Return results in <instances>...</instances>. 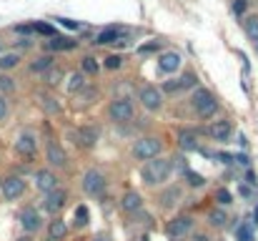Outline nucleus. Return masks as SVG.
<instances>
[{"mask_svg": "<svg viewBox=\"0 0 258 241\" xmlns=\"http://www.w3.org/2000/svg\"><path fill=\"white\" fill-rule=\"evenodd\" d=\"M73 48H78V40H71V38H60V35H55V38H50V40H48V51H50V53H60V51H73Z\"/></svg>", "mask_w": 258, "mask_h": 241, "instance_id": "obj_20", "label": "nucleus"}, {"mask_svg": "<svg viewBox=\"0 0 258 241\" xmlns=\"http://www.w3.org/2000/svg\"><path fill=\"white\" fill-rule=\"evenodd\" d=\"M20 66V53L10 51V53H0V73H8L13 68Z\"/></svg>", "mask_w": 258, "mask_h": 241, "instance_id": "obj_22", "label": "nucleus"}, {"mask_svg": "<svg viewBox=\"0 0 258 241\" xmlns=\"http://www.w3.org/2000/svg\"><path fill=\"white\" fill-rule=\"evenodd\" d=\"M38 98H40V106H43L48 113H60V103H58L53 95H48V93H40Z\"/></svg>", "mask_w": 258, "mask_h": 241, "instance_id": "obj_27", "label": "nucleus"}, {"mask_svg": "<svg viewBox=\"0 0 258 241\" xmlns=\"http://www.w3.org/2000/svg\"><path fill=\"white\" fill-rule=\"evenodd\" d=\"M93 241H110V236H108V234H98Z\"/></svg>", "mask_w": 258, "mask_h": 241, "instance_id": "obj_46", "label": "nucleus"}, {"mask_svg": "<svg viewBox=\"0 0 258 241\" xmlns=\"http://www.w3.org/2000/svg\"><path fill=\"white\" fill-rule=\"evenodd\" d=\"M18 219H20V226H23V231H25V234H35V231L43 226V219H40V214H38L33 206L23 209Z\"/></svg>", "mask_w": 258, "mask_h": 241, "instance_id": "obj_13", "label": "nucleus"}, {"mask_svg": "<svg viewBox=\"0 0 258 241\" xmlns=\"http://www.w3.org/2000/svg\"><path fill=\"white\" fill-rule=\"evenodd\" d=\"M180 93V80H168V83H163V88H161V93Z\"/></svg>", "mask_w": 258, "mask_h": 241, "instance_id": "obj_41", "label": "nucleus"}, {"mask_svg": "<svg viewBox=\"0 0 258 241\" xmlns=\"http://www.w3.org/2000/svg\"><path fill=\"white\" fill-rule=\"evenodd\" d=\"M0 90H3V93L15 90V80L10 78V76H0Z\"/></svg>", "mask_w": 258, "mask_h": 241, "instance_id": "obj_40", "label": "nucleus"}, {"mask_svg": "<svg viewBox=\"0 0 258 241\" xmlns=\"http://www.w3.org/2000/svg\"><path fill=\"white\" fill-rule=\"evenodd\" d=\"M103 66H105V68H108V71H118V68H120V66H123V58H120V56H108V58H105V63H103Z\"/></svg>", "mask_w": 258, "mask_h": 241, "instance_id": "obj_37", "label": "nucleus"}, {"mask_svg": "<svg viewBox=\"0 0 258 241\" xmlns=\"http://www.w3.org/2000/svg\"><path fill=\"white\" fill-rule=\"evenodd\" d=\"M8 118V101L0 95V121H5Z\"/></svg>", "mask_w": 258, "mask_h": 241, "instance_id": "obj_45", "label": "nucleus"}, {"mask_svg": "<svg viewBox=\"0 0 258 241\" xmlns=\"http://www.w3.org/2000/svg\"><path fill=\"white\" fill-rule=\"evenodd\" d=\"M15 154L23 159H33L38 154V138L33 133H20L15 141Z\"/></svg>", "mask_w": 258, "mask_h": 241, "instance_id": "obj_12", "label": "nucleus"}, {"mask_svg": "<svg viewBox=\"0 0 258 241\" xmlns=\"http://www.w3.org/2000/svg\"><path fill=\"white\" fill-rule=\"evenodd\" d=\"M71 138H73V143L81 151H90L98 143V128H93V126H78V128L71 131Z\"/></svg>", "mask_w": 258, "mask_h": 241, "instance_id": "obj_5", "label": "nucleus"}, {"mask_svg": "<svg viewBox=\"0 0 258 241\" xmlns=\"http://www.w3.org/2000/svg\"><path fill=\"white\" fill-rule=\"evenodd\" d=\"M226 221H228V214H226V209H221V206L211 209V214H208V224H211V226H216V229H223V226H226Z\"/></svg>", "mask_w": 258, "mask_h": 241, "instance_id": "obj_25", "label": "nucleus"}, {"mask_svg": "<svg viewBox=\"0 0 258 241\" xmlns=\"http://www.w3.org/2000/svg\"><path fill=\"white\" fill-rule=\"evenodd\" d=\"M123 35H125V28L123 25H108L103 28L100 33H95V45H110V43H123Z\"/></svg>", "mask_w": 258, "mask_h": 241, "instance_id": "obj_10", "label": "nucleus"}, {"mask_svg": "<svg viewBox=\"0 0 258 241\" xmlns=\"http://www.w3.org/2000/svg\"><path fill=\"white\" fill-rule=\"evenodd\" d=\"M60 78H63V68H50V71H45V83L48 85H58L60 83Z\"/></svg>", "mask_w": 258, "mask_h": 241, "instance_id": "obj_36", "label": "nucleus"}, {"mask_svg": "<svg viewBox=\"0 0 258 241\" xmlns=\"http://www.w3.org/2000/svg\"><path fill=\"white\" fill-rule=\"evenodd\" d=\"M243 30H246V35H248L251 40H256L258 38V15H251V18L243 20Z\"/></svg>", "mask_w": 258, "mask_h": 241, "instance_id": "obj_32", "label": "nucleus"}, {"mask_svg": "<svg viewBox=\"0 0 258 241\" xmlns=\"http://www.w3.org/2000/svg\"><path fill=\"white\" fill-rule=\"evenodd\" d=\"M66 201H68V194L63 191V188H55V191H50V194H45V201H43V209L48 211V214H58L63 206H66Z\"/></svg>", "mask_w": 258, "mask_h": 241, "instance_id": "obj_15", "label": "nucleus"}, {"mask_svg": "<svg viewBox=\"0 0 258 241\" xmlns=\"http://www.w3.org/2000/svg\"><path fill=\"white\" fill-rule=\"evenodd\" d=\"M66 234H68V226H66L63 219L50 221V226H48V241H60V239H66Z\"/></svg>", "mask_w": 258, "mask_h": 241, "instance_id": "obj_21", "label": "nucleus"}, {"mask_svg": "<svg viewBox=\"0 0 258 241\" xmlns=\"http://www.w3.org/2000/svg\"><path fill=\"white\" fill-rule=\"evenodd\" d=\"M18 35H35V28H33V23H20V25H15L13 28Z\"/></svg>", "mask_w": 258, "mask_h": 241, "instance_id": "obj_38", "label": "nucleus"}, {"mask_svg": "<svg viewBox=\"0 0 258 241\" xmlns=\"http://www.w3.org/2000/svg\"><path fill=\"white\" fill-rule=\"evenodd\" d=\"M190 231H193V216H188V214H180V216H175V219H171L166 224V236L173 241L183 239Z\"/></svg>", "mask_w": 258, "mask_h": 241, "instance_id": "obj_6", "label": "nucleus"}, {"mask_svg": "<svg viewBox=\"0 0 258 241\" xmlns=\"http://www.w3.org/2000/svg\"><path fill=\"white\" fill-rule=\"evenodd\" d=\"M238 194H241V196H246V199H251V196H253V188H251V186H246V183H241V186H238Z\"/></svg>", "mask_w": 258, "mask_h": 241, "instance_id": "obj_44", "label": "nucleus"}, {"mask_svg": "<svg viewBox=\"0 0 258 241\" xmlns=\"http://www.w3.org/2000/svg\"><path fill=\"white\" fill-rule=\"evenodd\" d=\"M120 209H123L125 214H138V211L143 209L141 194H138V191H125V194L120 196Z\"/></svg>", "mask_w": 258, "mask_h": 241, "instance_id": "obj_17", "label": "nucleus"}, {"mask_svg": "<svg viewBox=\"0 0 258 241\" xmlns=\"http://www.w3.org/2000/svg\"><path fill=\"white\" fill-rule=\"evenodd\" d=\"M0 194H3L5 201L20 199V196L25 194V178H20V176H8V178H3V181H0Z\"/></svg>", "mask_w": 258, "mask_h": 241, "instance_id": "obj_8", "label": "nucleus"}, {"mask_svg": "<svg viewBox=\"0 0 258 241\" xmlns=\"http://www.w3.org/2000/svg\"><path fill=\"white\" fill-rule=\"evenodd\" d=\"M178 80H180V90H185V88H198V76H196L193 71H185Z\"/></svg>", "mask_w": 258, "mask_h": 241, "instance_id": "obj_35", "label": "nucleus"}, {"mask_svg": "<svg viewBox=\"0 0 258 241\" xmlns=\"http://www.w3.org/2000/svg\"><path fill=\"white\" fill-rule=\"evenodd\" d=\"M161 151H163V141H161L158 136H143V138H138L136 146H133V156H136L138 161L158 159Z\"/></svg>", "mask_w": 258, "mask_h": 241, "instance_id": "obj_3", "label": "nucleus"}, {"mask_svg": "<svg viewBox=\"0 0 258 241\" xmlns=\"http://www.w3.org/2000/svg\"><path fill=\"white\" fill-rule=\"evenodd\" d=\"M190 106H193V111L201 116V118H211V116H216V111H218V101H216V95L208 90V88H193V95H190Z\"/></svg>", "mask_w": 258, "mask_h": 241, "instance_id": "obj_2", "label": "nucleus"}, {"mask_svg": "<svg viewBox=\"0 0 258 241\" xmlns=\"http://www.w3.org/2000/svg\"><path fill=\"white\" fill-rule=\"evenodd\" d=\"M183 176H185L188 186H193V188H203V186H206V178H203L201 173L190 171V168H185V171H183Z\"/></svg>", "mask_w": 258, "mask_h": 241, "instance_id": "obj_29", "label": "nucleus"}, {"mask_svg": "<svg viewBox=\"0 0 258 241\" xmlns=\"http://www.w3.org/2000/svg\"><path fill=\"white\" fill-rule=\"evenodd\" d=\"M236 241H253V231H251V224L248 221L236 224Z\"/></svg>", "mask_w": 258, "mask_h": 241, "instance_id": "obj_31", "label": "nucleus"}, {"mask_svg": "<svg viewBox=\"0 0 258 241\" xmlns=\"http://www.w3.org/2000/svg\"><path fill=\"white\" fill-rule=\"evenodd\" d=\"M158 68H161L163 73H175V71L180 68V56H178L175 51L161 53V58H158Z\"/></svg>", "mask_w": 258, "mask_h": 241, "instance_id": "obj_18", "label": "nucleus"}, {"mask_svg": "<svg viewBox=\"0 0 258 241\" xmlns=\"http://www.w3.org/2000/svg\"><path fill=\"white\" fill-rule=\"evenodd\" d=\"M208 133H211V138H216V141H228V136L233 133V126H231L228 118H221V121H216V123L208 128Z\"/></svg>", "mask_w": 258, "mask_h": 241, "instance_id": "obj_19", "label": "nucleus"}, {"mask_svg": "<svg viewBox=\"0 0 258 241\" xmlns=\"http://www.w3.org/2000/svg\"><path fill=\"white\" fill-rule=\"evenodd\" d=\"M83 191H86L88 196H103L105 194V176L100 171H95V168L86 171V176H83Z\"/></svg>", "mask_w": 258, "mask_h": 241, "instance_id": "obj_9", "label": "nucleus"}, {"mask_svg": "<svg viewBox=\"0 0 258 241\" xmlns=\"http://www.w3.org/2000/svg\"><path fill=\"white\" fill-rule=\"evenodd\" d=\"M175 141H178V149L180 151H196L198 149V133L193 128H180L178 136H175Z\"/></svg>", "mask_w": 258, "mask_h": 241, "instance_id": "obj_16", "label": "nucleus"}, {"mask_svg": "<svg viewBox=\"0 0 258 241\" xmlns=\"http://www.w3.org/2000/svg\"><path fill=\"white\" fill-rule=\"evenodd\" d=\"M178 199H180V188H178V186H168V188L158 196V201H161V206H163V209L175 206V204H178Z\"/></svg>", "mask_w": 258, "mask_h": 241, "instance_id": "obj_23", "label": "nucleus"}, {"mask_svg": "<svg viewBox=\"0 0 258 241\" xmlns=\"http://www.w3.org/2000/svg\"><path fill=\"white\" fill-rule=\"evenodd\" d=\"M45 159H48L50 166H55V168H66V166H68V154L63 151V146H60L55 138L48 141V146H45Z\"/></svg>", "mask_w": 258, "mask_h": 241, "instance_id": "obj_11", "label": "nucleus"}, {"mask_svg": "<svg viewBox=\"0 0 258 241\" xmlns=\"http://www.w3.org/2000/svg\"><path fill=\"white\" fill-rule=\"evenodd\" d=\"M133 113H136V108H133V103H131L128 98H113L110 106H108V116H110L115 123H128V121H133Z\"/></svg>", "mask_w": 258, "mask_h": 241, "instance_id": "obj_4", "label": "nucleus"}, {"mask_svg": "<svg viewBox=\"0 0 258 241\" xmlns=\"http://www.w3.org/2000/svg\"><path fill=\"white\" fill-rule=\"evenodd\" d=\"M81 68H83V73H88V76H95V73L100 71V63H98L93 56H86V58L81 61Z\"/></svg>", "mask_w": 258, "mask_h": 241, "instance_id": "obj_33", "label": "nucleus"}, {"mask_svg": "<svg viewBox=\"0 0 258 241\" xmlns=\"http://www.w3.org/2000/svg\"><path fill=\"white\" fill-rule=\"evenodd\" d=\"M193 241H208V236H206V234H196V239Z\"/></svg>", "mask_w": 258, "mask_h": 241, "instance_id": "obj_47", "label": "nucleus"}, {"mask_svg": "<svg viewBox=\"0 0 258 241\" xmlns=\"http://www.w3.org/2000/svg\"><path fill=\"white\" fill-rule=\"evenodd\" d=\"M213 199L218 201V206H221V209H226V206H231V204H233V194H231L228 188H223V186H221V188H216V196H213Z\"/></svg>", "mask_w": 258, "mask_h": 241, "instance_id": "obj_30", "label": "nucleus"}, {"mask_svg": "<svg viewBox=\"0 0 258 241\" xmlns=\"http://www.w3.org/2000/svg\"><path fill=\"white\" fill-rule=\"evenodd\" d=\"M253 43H256V51H258V38H256V40H253Z\"/></svg>", "mask_w": 258, "mask_h": 241, "instance_id": "obj_48", "label": "nucleus"}, {"mask_svg": "<svg viewBox=\"0 0 258 241\" xmlns=\"http://www.w3.org/2000/svg\"><path fill=\"white\" fill-rule=\"evenodd\" d=\"M138 101H141V106L146 111H161L163 108V93L156 85H143L138 90Z\"/></svg>", "mask_w": 258, "mask_h": 241, "instance_id": "obj_7", "label": "nucleus"}, {"mask_svg": "<svg viewBox=\"0 0 258 241\" xmlns=\"http://www.w3.org/2000/svg\"><path fill=\"white\" fill-rule=\"evenodd\" d=\"M35 188H38V191H43V194L55 191V188H58V176H55L53 171H48V168L35 171Z\"/></svg>", "mask_w": 258, "mask_h": 241, "instance_id": "obj_14", "label": "nucleus"}, {"mask_svg": "<svg viewBox=\"0 0 258 241\" xmlns=\"http://www.w3.org/2000/svg\"><path fill=\"white\" fill-rule=\"evenodd\" d=\"M138 241H146V239H138Z\"/></svg>", "mask_w": 258, "mask_h": 241, "instance_id": "obj_49", "label": "nucleus"}, {"mask_svg": "<svg viewBox=\"0 0 258 241\" xmlns=\"http://www.w3.org/2000/svg\"><path fill=\"white\" fill-rule=\"evenodd\" d=\"M33 28H35L38 35H45V38H55V35H58L55 28H53L50 23H43V20H33Z\"/></svg>", "mask_w": 258, "mask_h": 241, "instance_id": "obj_28", "label": "nucleus"}, {"mask_svg": "<svg viewBox=\"0 0 258 241\" xmlns=\"http://www.w3.org/2000/svg\"><path fill=\"white\" fill-rule=\"evenodd\" d=\"M171 171H173L171 159H161V156H158V159L143 163L141 178H143V183H148V186H158V183H166V181H168Z\"/></svg>", "mask_w": 258, "mask_h": 241, "instance_id": "obj_1", "label": "nucleus"}, {"mask_svg": "<svg viewBox=\"0 0 258 241\" xmlns=\"http://www.w3.org/2000/svg\"><path fill=\"white\" fill-rule=\"evenodd\" d=\"M156 51H161V43H158V40H151V43H143V45L138 48V53H141V56H146V53H156Z\"/></svg>", "mask_w": 258, "mask_h": 241, "instance_id": "obj_39", "label": "nucleus"}, {"mask_svg": "<svg viewBox=\"0 0 258 241\" xmlns=\"http://www.w3.org/2000/svg\"><path fill=\"white\" fill-rule=\"evenodd\" d=\"M88 221H90L88 206H86V204H78V206H76V211H73V224H76L78 229H86Z\"/></svg>", "mask_w": 258, "mask_h": 241, "instance_id": "obj_26", "label": "nucleus"}, {"mask_svg": "<svg viewBox=\"0 0 258 241\" xmlns=\"http://www.w3.org/2000/svg\"><path fill=\"white\" fill-rule=\"evenodd\" d=\"M246 8H248V0H233V5H231V10H233L236 15H243Z\"/></svg>", "mask_w": 258, "mask_h": 241, "instance_id": "obj_42", "label": "nucleus"}, {"mask_svg": "<svg viewBox=\"0 0 258 241\" xmlns=\"http://www.w3.org/2000/svg\"><path fill=\"white\" fill-rule=\"evenodd\" d=\"M68 80H71V83H68V90H71V93H78V90L86 88V76H83V73H73Z\"/></svg>", "mask_w": 258, "mask_h": 241, "instance_id": "obj_34", "label": "nucleus"}, {"mask_svg": "<svg viewBox=\"0 0 258 241\" xmlns=\"http://www.w3.org/2000/svg\"><path fill=\"white\" fill-rule=\"evenodd\" d=\"M55 20H58L63 28H68V30H78V28H81V23H78V20H68V18H55Z\"/></svg>", "mask_w": 258, "mask_h": 241, "instance_id": "obj_43", "label": "nucleus"}, {"mask_svg": "<svg viewBox=\"0 0 258 241\" xmlns=\"http://www.w3.org/2000/svg\"><path fill=\"white\" fill-rule=\"evenodd\" d=\"M53 63H55V58H53L50 53H45V56H38V58L30 63V71H33V73H45V71L53 68Z\"/></svg>", "mask_w": 258, "mask_h": 241, "instance_id": "obj_24", "label": "nucleus"}]
</instances>
